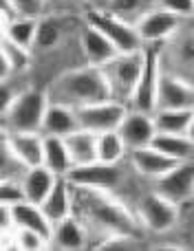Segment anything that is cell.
Returning <instances> with one entry per match:
<instances>
[{
	"label": "cell",
	"mask_w": 194,
	"mask_h": 251,
	"mask_svg": "<svg viewBox=\"0 0 194 251\" xmlns=\"http://www.w3.org/2000/svg\"><path fill=\"white\" fill-rule=\"evenodd\" d=\"M71 201H73V214L84 225L88 238L95 231L97 240L111 234H130L141 236L135 209H130L115 192L108 190H86V187H71Z\"/></svg>",
	"instance_id": "1"
},
{
	"label": "cell",
	"mask_w": 194,
	"mask_h": 251,
	"mask_svg": "<svg viewBox=\"0 0 194 251\" xmlns=\"http://www.w3.org/2000/svg\"><path fill=\"white\" fill-rule=\"evenodd\" d=\"M44 91H47L49 101L71 106V108L111 100V88H108L102 69L86 64V62L78 69H69L60 73L51 82V86Z\"/></svg>",
	"instance_id": "2"
},
{
	"label": "cell",
	"mask_w": 194,
	"mask_h": 251,
	"mask_svg": "<svg viewBox=\"0 0 194 251\" xmlns=\"http://www.w3.org/2000/svg\"><path fill=\"white\" fill-rule=\"evenodd\" d=\"M47 104L49 97L44 88L29 86L25 91H18L4 117L0 119V126L7 132H40Z\"/></svg>",
	"instance_id": "3"
},
{
	"label": "cell",
	"mask_w": 194,
	"mask_h": 251,
	"mask_svg": "<svg viewBox=\"0 0 194 251\" xmlns=\"http://www.w3.org/2000/svg\"><path fill=\"white\" fill-rule=\"evenodd\" d=\"M141 49L133 53H115L106 64L99 66L104 77H106L108 88H111L112 100H119L124 104H128L130 95L135 91V84L139 79V73H141V64H143Z\"/></svg>",
	"instance_id": "4"
},
{
	"label": "cell",
	"mask_w": 194,
	"mask_h": 251,
	"mask_svg": "<svg viewBox=\"0 0 194 251\" xmlns=\"http://www.w3.org/2000/svg\"><path fill=\"white\" fill-rule=\"evenodd\" d=\"M84 22L95 26L99 33L115 47L117 53H133L143 47L133 22L121 20V18L112 16V13L104 11L99 7H88L86 13H84Z\"/></svg>",
	"instance_id": "5"
},
{
	"label": "cell",
	"mask_w": 194,
	"mask_h": 251,
	"mask_svg": "<svg viewBox=\"0 0 194 251\" xmlns=\"http://www.w3.org/2000/svg\"><path fill=\"white\" fill-rule=\"evenodd\" d=\"M66 183L71 187H86V190H108L117 192L124 183V170L121 163H102V161H88V163H75L66 170Z\"/></svg>",
	"instance_id": "6"
},
{
	"label": "cell",
	"mask_w": 194,
	"mask_h": 251,
	"mask_svg": "<svg viewBox=\"0 0 194 251\" xmlns=\"http://www.w3.org/2000/svg\"><path fill=\"white\" fill-rule=\"evenodd\" d=\"M141 51H143L141 73H139L135 91L128 100V108L152 113L155 110V100H157V86H159V77L164 66H161L159 44H143Z\"/></svg>",
	"instance_id": "7"
},
{
	"label": "cell",
	"mask_w": 194,
	"mask_h": 251,
	"mask_svg": "<svg viewBox=\"0 0 194 251\" xmlns=\"http://www.w3.org/2000/svg\"><path fill=\"white\" fill-rule=\"evenodd\" d=\"M135 216H137L141 229L150 231V234H168L179 225V205L170 203L157 192H150L139 199Z\"/></svg>",
	"instance_id": "8"
},
{
	"label": "cell",
	"mask_w": 194,
	"mask_h": 251,
	"mask_svg": "<svg viewBox=\"0 0 194 251\" xmlns=\"http://www.w3.org/2000/svg\"><path fill=\"white\" fill-rule=\"evenodd\" d=\"M188 22L190 20H183V18L174 16V13L166 11V9L155 4L148 11H143L133 25L143 44H164L170 38H174Z\"/></svg>",
	"instance_id": "9"
},
{
	"label": "cell",
	"mask_w": 194,
	"mask_h": 251,
	"mask_svg": "<svg viewBox=\"0 0 194 251\" xmlns=\"http://www.w3.org/2000/svg\"><path fill=\"white\" fill-rule=\"evenodd\" d=\"M126 110H128V104L119 100H102L95 101V104H86L75 108V115H78V126L93 134L99 132H108V130H117V126L121 124Z\"/></svg>",
	"instance_id": "10"
},
{
	"label": "cell",
	"mask_w": 194,
	"mask_h": 251,
	"mask_svg": "<svg viewBox=\"0 0 194 251\" xmlns=\"http://www.w3.org/2000/svg\"><path fill=\"white\" fill-rule=\"evenodd\" d=\"M152 192H157L159 196L168 199L170 203L181 205L186 201H192L194 192V165L190 161H181L172 170L164 174V176L152 181Z\"/></svg>",
	"instance_id": "11"
},
{
	"label": "cell",
	"mask_w": 194,
	"mask_h": 251,
	"mask_svg": "<svg viewBox=\"0 0 194 251\" xmlns=\"http://www.w3.org/2000/svg\"><path fill=\"white\" fill-rule=\"evenodd\" d=\"M157 108H194V86L192 79L181 77L177 73L161 71L159 86H157Z\"/></svg>",
	"instance_id": "12"
},
{
	"label": "cell",
	"mask_w": 194,
	"mask_h": 251,
	"mask_svg": "<svg viewBox=\"0 0 194 251\" xmlns=\"http://www.w3.org/2000/svg\"><path fill=\"white\" fill-rule=\"evenodd\" d=\"M117 132H119L121 141H124V146L128 148V150L150 146V139L155 137V132H157L155 122H152V113L128 108L124 119H121V124L117 126Z\"/></svg>",
	"instance_id": "13"
},
{
	"label": "cell",
	"mask_w": 194,
	"mask_h": 251,
	"mask_svg": "<svg viewBox=\"0 0 194 251\" xmlns=\"http://www.w3.org/2000/svg\"><path fill=\"white\" fill-rule=\"evenodd\" d=\"M126 159L130 161V168H133L141 178H148V181H155V178L164 176L168 170H172L174 165H177V161L168 159V156L161 154V152L155 150L152 146L128 150Z\"/></svg>",
	"instance_id": "14"
},
{
	"label": "cell",
	"mask_w": 194,
	"mask_h": 251,
	"mask_svg": "<svg viewBox=\"0 0 194 251\" xmlns=\"http://www.w3.org/2000/svg\"><path fill=\"white\" fill-rule=\"evenodd\" d=\"M78 44H80V53H82L84 62L93 66H102L115 55V47L104 38L95 26L82 22V26L78 29Z\"/></svg>",
	"instance_id": "15"
},
{
	"label": "cell",
	"mask_w": 194,
	"mask_h": 251,
	"mask_svg": "<svg viewBox=\"0 0 194 251\" xmlns=\"http://www.w3.org/2000/svg\"><path fill=\"white\" fill-rule=\"evenodd\" d=\"M55 174L51 170H47L42 163L40 165H31V168H25L18 176V185H20V194L25 201L29 203L40 205L42 199L49 194V190L55 183Z\"/></svg>",
	"instance_id": "16"
},
{
	"label": "cell",
	"mask_w": 194,
	"mask_h": 251,
	"mask_svg": "<svg viewBox=\"0 0 194 251\" xmlns=\"http://www.w3.org/2000/svg\"><path fill=\"white\" fill-rule=\"evenodd\" d=\"M9 209H11V225L13 227L35 231V234L44 236L47 240H51L53 225L49 223V218L44 216V212L40 209V205L20 199V201H16V203L9 205Z\"/></svg>",
	"instance_id": "17"
},
{
	"label": "cell",
	"mask_w": 194,
	"mask_h": 251,
	"mask_svg": "<svg viewBox=\"0 0 194 251\" xmlns=\"http://www.w3.org/2000/svg\"><path fill=\"white\" fill-rule=\"evenodd\" d=\"M86 245H88V234H86V229H84V225L73 216V214L62 218V221H57V223H53L49 247L78 251V249H84Z\"/></svg>",
	"instance_id": "18"
},
{
	"label": "cell",
	"mask_w": 194,
	"mask_h": 251,
	"mask_svg": "<svg viewBox=\"0 0 194 251\" xmlns=\"http://www.w3.org/2000/svg\"><path fill=\"white\" fill-rule=\"evenodd\" d=\"M7 143L20 168L42 163V134L40 132H7Z\"/></svg>",
	"instance_id": "19"
},
{
	"label": "cell",
	"mask_w": 194,
	"mask_h": 251,
	"mask_svg": "<svg viewBox=\"0 0 194 251\" xmlns=\"http://www.w3.org/2000/svg\"><path fill=\"white\" fill-rule=\"evenodd\" d=\"M78 115L75 108L64 104H55L49 101L42 115V124H40V134H53V137H66L73 130H78Z\"/></svg>",
	"instance_id": "20"
},
{
	"label": "cell",
	"mask_w": 194,
	"mask_h": 251,
	"mask_svg": "<svg viewBox=\"0 0 194 251\" xmlns=\"http://www.w3.org/2000/svg\"><path fill=\"white\" fill-rule=\"evenodd\" d=\"M40 209L44 212V216L49 218V223H57L62 218L71 216V209H73V201H71V185L66 183L64 176H57L53 187L49 190V194L42 199Z\"/></svg>",
	"instance_id": "21"
},
{
	"label": "cell",
	"mask_w": 194,
	"mask_h": 251,
	"mask_svg": "<svg viewBox=\"0 0 194 251\" xmlns=\"http://www.w3.org/2000/svg\"><path fill=\"white\" fill-rule=\"evenodd\" d=\"M152 122L157 132L192 134L194 108H157L152 110Z\"/></svg>",
	"instance_id": "22"
},
{
	"label": "cell",
	"mask_w": 194,
	"mask_h": 251,
	"mask_svg": "<svg viewBox=\"0 0 194 251\" xmlns=\"http://www.w3.org/2000/svg\"><path fill=\"white\" fill-rule=\"evenodd\" d=\"M150 146L155 150H159L161 154H166L168 159L177 161H190L194 152V141L192 134H172V132H155V137L150 139Z\"/></svg>",
	"instance_id": "23"
},
{
	"label": "cell",
	"mask_w": 194,
	"mask_h": 251,
	"mask_svg": "<svg viewBox=\"0 0 194 251\" xmlns=\"http://www.w3.org/2000/svg\"><path fill=\"white\" fill-rule=\"evenodd\" d=\"M64 40V22L60 16H40L38 26H35V40H33V51L49 53L55 51Z\"/></svg>",
	"instance_id": "24"
},
{
	"label": "cell",
	"mask_w": 194,
	"mask_h": 251,
	"mask_svg": "<svg viewBox=\"0 0 194 251\" xmlns=\"http://www.w3.org/2000/svg\"><path fill=\"white\" fill-rule=\"evenodd\" d=\"M42 165L47 170H51L55 176H64L66 170L73 165L69 150H66L64 137L42 134Z\"/></svg>",
	"instance_id": "25"
},
{
	"label": "cell",
	"mask_w": 194,
	"mask_h": 251,
	"mask_svg": "<svg viewBox=\"0 0 194 251\" xmlns=\"http://www.w3.org/2000/svg\"><path fill=\"white\" fill-rule=\"evenodd\" d=\"M35 26H38V18L11 16L9 20L2 22V38L31 53L35 40Z\"/></svg>",
	"instance_id": "26"
},
{
	"label": "cell",
	"mask_w": 194,
	"mask_h": 251,
	"mask_svg": "<svg viewBox=\"0 0 194 251\" xmlns=\"http://www.w3.org/2000/svg\"><path fill=\"white\" fill-rule=\"evenodd\" d=\"M128 148L124 146L117 130L95 134V159L102 163H124Z\"/></svg>",
	"instance_id": "27"
},
{
	"label": "cell",
	"mask_w": 194,
	"mask_h": 251,
	"mask_svg": "<svg viewBox=\"0 0 194 251\" xmlns=\"http://www.w3.org/2000/svg\"><path fill=\"white\" fill-rule=\"evenodd\" d=\"M66 150H69L71 163H88V161H95V134L88 132L84 128L73 130L71 134L64 137Z\"/></svg>",
	"instance_id": "28"
},
{
	"label": "cell",
	"mask_w": 194,
	"mask_h": 251,
	"mask_svg": "<svg viewBox=\"0 0 194 251\" xmlns=\"http://www.w3.org/2000/svg\"><path fill=\"white\" fill-rule=\"evenodd\" d=\"M155 4H157V0H106L104 7H99V9L121 18V20L135 22L143 11H148Z\"/></svg>",
	"instance_id": "29"
},
{
	"label": "cell",
	"mask_w": 194,
	"mask_h": 251,
	"mask_svg": "<svg viewBox=\"0 0 194 251\" xmlns=\"http://www.w3.org/2000/svg\"><path fill=\"white\" fill-rule=\"evenodd\" d=\"M22 172L20 163L13 159L7 143V130L0 126V178H18Z\"/></svg>",
	"instance_id": "30"
},
{
	"label": "cell",
	"mask_w": 194,
	"mask_h": 251,
	"mask_svg": "<svg viewBox=\"0 0 194 251\" xmlns=\"http://www.w3.org/2000/svg\"><path fill=\"white\" fill-rule=\"evenodd\" d=\"M11 238H13V247L22 249V251H42L49 247V240L44 238V236L35 234V231H29V229H18V227H13Z\"/></svg>",
	"instance_id": "31"
},
{
	"label": "cell",
	"mask_w": 194,
	"mask_h": 251,
	"mask_svg": "<svg viewBox=\"0 0 194 251\" xmlns=\"http://www.w3.org/2000/svg\"><path fill=\"white\" fill-rule=\"evenodd\" d=\"M13 9V16L40 18L47 9V0H9Z\"/></svg>",
	"instance_id": "32"
},
{
	"label": "cell",
	"mask_w": 194,
	"mask_h": 251,
	"mask_svg": "<svg viewBox=\"0 0 194 251\" xmlns=\"http://www.w3.org/2000/svg\"><path fill=\"white\" fill-rule=\"evenodd\" d=\"M157 7L166 9L183 20H190L194 11V0H157Z\"/></svg>",
	"instance_id": "33"
},
{
	"label": "cell",
	"mask_w": 194,
	"mask_h": 251,
	"mask_svg": "<svg viewBox=\"0 0 194 251\" xmlns=\"http://www.w3.org/2000/svg\"><path fill=\"white\" fill-rule=\"evenodd\" d=\"M20 185H18V178H0V203H16L20 201Z\"/></svg>",
	"instance_id": "34"
},
{
	"label": "cell",
	"mask_w": 194,
	"mask_h": 251,
	"mask_svg": "<svg viewBox=\"0 0 194 251\" xmlns=\"http://www.w3.org/2000/svg\"><path fill=\"white\" fill-rule=\"evenodd\" d=\"M16 88L9 84V79H0V119L4 117V113H7L9 104L13 101V97H16Z\"/></svg>",
	"instance_id": "35"
},
{
	"label": "cell",
	"mask_w": 194,
	"mask_h": 251,
	"mask_svg": "<svg viewBox=\"0 0 194 251\" xmlns=\"http://www.w3.org/2000/svg\"><path fill=\"white\" fill-rule=\"evenodd\" d=\"M13 229L11 225V209H9L7 203H0V236L9 234Z\"/></svg>",
	"instance_id": "36"
},
{
	"label": "cell",
	"mask_w": 194,
	"mask_h": 251,
	"mask_svg": "<svg viewBox=\"0 0 194 251\" xmlns=\"http://www.w3.org/2000/svg\"><path fill=\"white\" fill-rule=\"evenodd\" d=\"M11 73H13L11 64H9L7 55H4V51H2V44H0V79H9Z\"/></svg>",
	"instance_id": "37"
},
{
	"label": "cell",
	"mask_w": 194,
	"mask_h": 251,
	"mask_svg": "<svg viewBox=\"0 0 194 251\" xmlns=\"http://www.w3.org/2000/svg\"><path fill=\"white\" fill-rule=\"evenodd\" d=\"M13 16V9H11V2L9 0H0V22L9 20Z\"/></svg>",
	"instance_id": "38"
},
{
	"label": "cell",
	"mask_w": 194,
	"mask_h": 251,
	"mask_svg": "<svg viewBox=\"0 0 194 251\" xmlns=\"http://www.w3.org/2000/svg\"><path fill=\"white\" fill-rule=\"evenodd\" d=\"M104 2H106V0H86L88 7H104Z\"/></svg>",
	"instance_id": "39"
},
{
	"label": "cell",
	"mask_w": 194,
	"mask_h": 251,
	"mask_svg": "<svg viewBox=\"0 0 194 251\" xmlns=\"http://www.w3.org/2000/svg\"><path fill=\"white\" fill-rule=\"evenodd\" d=\"M0 38H2V22H0Z\"/></svg>",
	"instance_id": "40"
}]
</instances>
